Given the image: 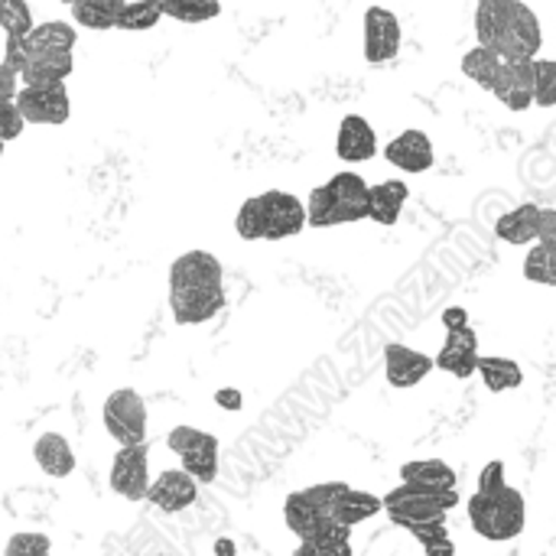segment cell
Returning a JSON list of instances; mask_svg holds the SVG:
<instances>
[{
  "mask_svg": "<svg viewBox=\"0 0 556 556\" xmlns=\"http://www.w3.org/2000/svg\"><path fill=\"white\" fill-rule=\"evenodd\" d=\"M225 309L222 264L208 251H186L169 267V313L179 326H202Z\"/></svg>",
  "mask_w": 556,
  "mask_h": 556,
  "instance_id": "cell-1",
  "label": "cell"
},
{
  "mask_svg": "<svg viewBox=\"0 0 556 556\" xmlns=\"http://www.w3.org/2000/svg\"><path fill=\"white\" fill-rule=\"evenodd\" d=\"M235 228L244 241H283L306 228V205L283 189H270L241 202Z\"/></svg>",
  "mask_w": 556,
  "mask_h": 556,
  "instance_id": "cell-2",
  "label": "cell"
},
{
  "mask_svg": "<svg viewBox=\"0 0 556 556\" xmlns=\"http://www.w3.org/2000/svg\"><path fill=\"white\" fill-rule=\"evenodd\" d=\"M368 218V182L358 173H336L326 186H316L306 202V225L336 228Z\"/></svg>",
  "mask_w": 556,
  "mask_h": 556,
  "instance_id": "cell-3",
  "label": "cell"
},
{
  "mask_svg": "<svg viewBox=\"0 0 556 556\" xmlns=\"http://www.w3.org/2000/svg\"><path fill=\"white\" fill-rule=\"evenodd\" d=\"M525 521H528L525 495L518 489H511V485H505L495 495L476 492L469 498V525L476 528L479 538H485L492 544L515 541L525 531Z\"/></svg>",
  "mask_w": 556,
  "mask_h": 556,
  "instance_id": "cell-4",
  "label": "cell"
},
{
  "mask_svg": "<svg viewBox=\"0 0 556 556\" xmlns=\"http://www.w3.org/2000/svg\"><path fill=\"white\" fill-rule=\"evenodd\" d=\"M456 505H459L456 489H427V485H410V482H401L381 498V511H388V518L404 531L414 525H427V521H446V515Z\"/></svg>",
  "mask_w": 556,
  "mask_h": 556,
  "instance_id": "cell-5",
  "label": "cell"
},
{
  "mask_svg": "<svg viewBox=\"0 0 556 556\" xmlns=\"http://www.w3.org/2000/svg\"><path fill=\"white\" fill-rule=\"evenodd\" d=\"M104 430L117 446H140L147 443V404L134 388L111 391L104 401Z\"/></svg>",
  "mask_w": 556,
  "mask_h": 556,
  "instance_id": "cell-6",
  "label": "cell"
},
{
  "mask_svg": "<svg viewBox=\"0 0 556 556\" xmlns=\"http://www.w3.org/2000/svg\"><path fill=\"white\" fill-rule=\"evenodd\" d=\"M556 231V212L554 208H541V205H518L508 215H502L495 222V235L508 244H547L554 248Z\"/></svg>",
  "mask_w": 556,
  "mask_h": 556,
  "instance_id": "cell-7",
  "label": "cell"
},
{
  "mask_svg": "<svg viewBox=\"0 0 556 556\" xmlns=\"http://www.w3.org/2000/svg\"><path fill=\"white\" fill-rule=\"evenodd\" d=\"M541 42H544V33H541V20L538 13L521 0L511 13V20L505 23L498 42L492 52H498L502 59L515 62V59H538L541 52Z\"/></svg>",
  "mask_w": 556,
  "mask_h": 556,
  "instance_id": "cell-8",
  "label": "cell"
},
{
  "mask_svg": "<svg viewBox=\"0 0 556 556\" xmlns=\"http://www.w3.org/2000/svg\"><path fill=\"white\" fill-rule=\"evenodd\" d=\"M111 492L121 495L124 502H143L150 489V459H147V443L140 446H121L114 463H111Z\"/></svg>",
  "mask_w": 556,
  "mask_h": 556,
  "instance_id": "cell-9",
  "label": "cell"
},
{
  "mask_svg": "<svg viewBox=\"0 0 556 556\" xmlns=\"http://www.w3.org/2000/svg\"><path fill=\"white\" fill-rule=\"evenodd\" d=\"M13 104L23 124H65L72 117V101L65 85L62 88H26L20 85Z\"/></svg>",
  "mask_w": 556,
  "mask_h": 556,
  "instance_id": "cell-10",
  "label": "cell"
},
{
  "mask_svg": "<svg viewBox=\"0 0 556 556\" xmlns=\"http://www.w3.org/2000/svg\"><path fill=\"white\" fill-rule=\"evenodd\" d=\"M404 29L394 10L388 7H368L365 10V59L371 65H384L401 52Z\"/></svg>",
  "mask_w": 556,
  "mask_h": 556,
  "instance_id": "cell-11",
  "label": "cell"
},
{
  "mask_svg": "<svg viewBox=\"0 0 556 556\" xmlns=\"http://www.w3.org/2000/svg\"><path fill=\"white\" fill-rule=\"evenodd\" d=\"M508 111H528L534 104V59H502L498 75L489 88Z\"/></svg>",
  "mask_w": 556,
  "mask_h": 556,
  "instance_id": "cell-12",
  "label": "cell"
},
{
  "mask_svg": "<svg viewBox=\"0 0 556 556\" xmlns=\"http://www.w3.org/2000/svg\"><path fill=\"white\" fill-rule=\"evenodd\" d=\"M195 498H199V482L182 469H166L156 479H150L143 502H150L163 515H179V511L192 508Z\"/></svg>",
  "mask_w": 556,
  "mask_h": 556,
  "instance_id": "cell-13",
  "label": "cell"
},
{
  "mask_svg": "<svg viewBox=\"0 0 556 556\" xmlns=\"http://www.w3.org/2000/svg\"><path fill=\"white\" fill-rule=\"evenodd\" d=\"M476 362H479V336L472 326H459V329H446V342L440 349V355L433 358V368L466 381L476 375Z\"/></svg>",
  "mask_w": 556,
  "mask_h": 556,
  "instance_id": "cell-14",
  "label": "cell"
},
{
  "mask_svg": "<svg viewBox=\"0 0 556 556\" xmlns=\"http://www.w3.org/2000/svg\"><path fill=\"white\" fill-rule=\"evenodd\" d=\"M75 59L62 49H29V59L20 72V81L26 88H62L72 75Z\"/></svg>",
  "mask_w": 556,
  "mask_h": 556,
  "instance_id": "cell-15",
  "label": "cell"
},
{
  "mask_svg": "<svg viewBox=\"0 0 556 556\" xmlns=\"http://www.w3.org/2000/svg\"><path fill=\"white\" fill-rule=\"evenodd\" d=\"M433 371V358L410 349V345H401V342H391L384 349V375H388V384L391 388H417L424 378H430Z\"/></svg>",
  "mask_w": 556,
  "mask_h": 556,
  "instance_id": "cell-16",
  "label": "cell"
},
{
  "mask_svg": "<svg viewBox=\"0 0 556 556\" xmlns=\"http://www.w3.org/2000/svg\"><path fill=\"white\" fill-rule=\"evenodd\" d=\"M336 153L345 163H365L378 153V134L362 114H345L336 137Z\"/></svg>",
  "mask_w": 556,
  "mask_h": 556,
  "instance_id": "cell-17",
  "label": "cell"
},
{
  "mask_svg": "<svg viewBox=\"0 0 556 556\" xmlns=\"http://www.w3.org/2000/svg\"><path fill=\"white\" fill-rule=\"evenodd\" d=\"M384 156L391 166L404 169V173H427L433 166V143L424 130H404L401 137H394L388 147H384Z\"/></svg>",
  "mask_w": 556,
  "mask_h": 556,
  "instance_id": "cell-18",
  "label": "cell"
},
{
  "mask_svg": "<svg viewBox=\"0 0 556 556\" xmlns=\"http://www.w3.org/2000/svg\"><path fill=\"white\" fill-rule=\"evenodd\" d=\"M407 199H410V189L401 179H384L378 186H368V218L391 228V225H397Z\"/></svg>",
  "mask_w": 556,
  "mask_h": 556,
  "instance_id": "cell-19",
  "label": "cell"
},
{
  "mask_svg": "<svg viewBox=\"0 0 556 556\" xmlns=\"http://www.w3.org/2000/svg\"><path fill=\"white\" fill-rule=\"evenodd\" d=\"M33 459L49 479H68L75 472V453L62 433H42L33 443Z\"/></svg>",
  "mask_w": 556,
  "mask_h": 556,
  "instance_id": "cell-20",
  "label": "cell"
},
{
  "mask_svg": "<svg viewBox=\"0 0 556 556\" xmlns=\"http://www.w3.org/2000/svg\"><path fill=\"white\" fill-rule=\"evenodd\" d=\"M179 459H182V472H189L199 485L215 482V476H218V437L202 430V437L186 453H179Z\"/></svg>",
  "mask_w": 556,
  "mask_h": 556,
  "instance_id": "cell-21",
  "label": "cell"
},
{
  "mask_svg": "<svg viewBox=\"0 0 556 556\" xmlns=\"http://www.w3.org/2000/svg\"><path fill=\"white\" fill-rule=\"evenodd\" d=\"M375 515H381V498L371 495V492H358V489H345L339 495V502L332 505V521L342 525V528H355V525H365L371 521Z\"/></svg>",
  "mask_w": 556,
  "mask_h": 556,
  "instance_id": "cell-22",
  "label": "cell"
},
{
  "mask_svg": "<svg viewBox=\"0 0 556 556\" xmlns=\"http://www.w3.org/2000/svg\"><path fill=\"white\" fill-rule=\"evenodd\" d=\"M476 371H479L482 384H485L492 394H505V391H515V388L525 384L521 365L511 362V358H502V355H479Z\"/></svg>",
  "mask_w": 556,
  "mask_h": 556,
  "instance_id": "cell-23",
  "label": "cell"
},
{
  "mask_svg": "<svg viewBox=\"0 0 556 556\" xmlns=\"http://www.w3.org/2000/svg\"><path fill=\"white\" fill-rule=\"evenodd\" d=\"M518 3L521 0H479V7H476V36H479V46L495 49V42H498V36H502L505 23L511 20V13H515Z\"/></svg>",
  "mask_w": 556,
  "mask_h": 556,
  "instance_id": "cell-24",
  "label": "cell"
},
{
  "mask_svg": "<svg viewBox=\"0 0 556 556\" xmlns=\"http://www.w3.org/2000/svg\"><path fill=\"white\" fill-rule=\"evenodd\" d=\"M283 521H287V528L296 534V541H306V538H313V531H316L323 521H332V518H326L303 492H293V495H287V502H283Z\"/></svg>",
  "mask_w": 556,
  "mask_h": 556,
  "instance_id": "cell-25",
  "label": "cell"
},
{
  "mask_svg": "<svg viewBox=\"0 0 556 556\" xmlns=\"http://www.w3.org/2000/svg\"><path fill=\"white\" fill-rule=\"evenodd\" d=\"M401 482L427 489H456V472L443 459H414L401 466Z\"/></svg>",
  "mask_w": 556,
  "mask_h": 556,
  "instance_id": "cell-26",
  "label": "cell"
},
{
  "mask_svg": "<svg viewBox=\"0 0 556 556\" xmlns=\"http://www.w3.org/2000/svg\"><path fill=\"white\" fill-rule=\"evenodd\" d=\"M75 26L72 23H62V20H46V23H36L29 33H26V46L29 49H62V52H72L75 49Z\"/></svg>",
  "mask_w": 556,
  "mask_h": 556,
  "instance_id": "cell-27",
  "label": "cell"
},
{
  "mask_svg": "<svg viewBox=\"0 0 556 556\" xmlns=\"http://www.w3.org/2000/svg\"><path fill=\"white\" fill-rule=\"evenodd\" d=\"M160 20H163L160 0H124L117 16H114V29H127V33L153 29Z\"/></svg>",
  "mask_w": 556,
  "mask_h": 556,
  "instance_id": "cell-28",
  "label": "cell"
},
{
  "mask_svg": "<svg viewBox=\"0 0 556 556\" xmlns=\"http://www.w3.org/2000/svg\"><path fill=\"white\" fill-rule=\"evenodd\" d=\"M498 65H502V55L498 52H492V49H485V46H476V49H469L466 55H463V75L466 78H472L479 88H492V81H495V75H498Z\"/></svg>",
  "mask_w": 556,
  "mask_h": 556,
  "instance_id": "cell-29",
  "label": "cell"
},
{
  "mask_svg": "<svg viewBox=\"0 0 556 556\" xmlns=\"http://www.w3.org/2000/svg\"><path fill=\"white\" fill-rule=\"evenodd\" d=\"M68 7H72V20L88 29H114V16L121 10V3H108V0H72Z\"/></svg>",
  "mask_w": 556,
  "mask_h": 556,
  "instance_id": "cell-30",
  "label": "cell"
},
{
  "mask_svg": "<svg viewBox=\"0 0 556 556\" xmlns=\"http://www.w3.org/2000/svg\"><path fill=\"white\" fill-rule=\"evenodd\" d=\"M407 531L427 551V556H456V541L446 531V521H427V525H414Z\"/></svg>",
  "mask_w": 556,
  "mask_h": 556,
  "instance_id": "cell-31",
  "label": "cell"
},
{
  "mask_svg": "<svg viewBox=\"0 0 556 556\" xmlns=\"http://www.w3.org/2000/svg\"><path fill=\"white\" fill-rule=\"evenodd\" d=\"M163 16H173L179 23H208L222 13L218 0H160Z\"/></svg>",
  "mask_w": 556,
  "mask_h": 556,
  "instance_id": "cell-32",
  "label": "cell"
},
{
  "mask_svg": "<svg viewBox=\"0 0 556 556\" xmlns=\"http://www.w3.org/2000/svg\"><path fill=\"white\" fill-rule=\"evenodd\" d=\"M0 26L7 33V39H26V33L36 26L29 3L26 0H0Z\"/></svg>",
  "mask_w": 556,
  "mask_h": 556,
  "instance_id": "cell-33",
  "label": "cell"
},
{
  "mask_svg": "<svg viewBox=\"0 0 556 556\" xmlns=\"http://www.w3.org/2000/svg\"><path fill=\"white\" fill-rule=\"evenodd\" d=\"M306 541L319 544L329 556H352V528H342L336 521H323Z\"/></svg>",
  "mask_w": 556,
  "mask_h": 556,
  "instance_id": "cell-34",
  "label": "cell"
},
{
  "mask_svg": "<svg viewBox=\"0 0 556 556\" xmlns=\"http://www.w3.org/2000/svg\"><path fill=\"white\" fill-rule=\"evenodd\" d=\"M525 277L541 287H554V248L534 241L525 257Z\"/></svg>",
  "mask_w": 556,
  "mask_h": 556,
  "instance_id": "cell-35",
  "label": "cell"
},
{
  "mask_svg": "<svg viewBox=\"0 0 556 556\" xmlns=\"http://www.w3.org/2000/svg\"><path fill=\"white\" fill-rule=\"evenodd\" d=\"M556 101V62L554 59H534V104L554 108Z\"/></svg>",
  "mask_w": 556,
  "mask_h": 556,
  "instance_id": "cell-36",
  "label": "cell"
},
{
  "mask_svg": "<svg viewBox=\"0 0 556 556\" xmlns=\"http://www.w3.org/2000/svg\"><path fill=\"white\" fill-rule=\"evenodd\" d=\"M3 556H52V541L39 531H20L7 541Z\"/></svg>",
  "mask_w": 556,
  "mask_h": 556,
  "instance_id": "cell-37",
  "label": "cell"
},
{
  "mask_svg": "<svg viewBox=\"0 0 556 556\" xmlns=\"http://www.w3.org/2000/svg\"><path fill=\"white\" fill-rule=\"evenodd\" d=\"M349 485L345 482H319V485H313V489H306L303 495L326 515V518H332V505L339 502V495L345 492Z\"/></svg>",
  "mask_w": 556,
  "mask_h": 556,
  "instance_id": "cell-38",
  "label": "cell"
},
{
  "mask_svg": "<svg viewBox=\"0 0 556 556\" xmlns=\"http://www.w3.org/2000/svg\"><path fill=\"white\" fill-rule=\"evenodd\" d=\"M23 117H20V111H16V104H13V98H0V140L3 143H10V140H16L20 134H23Z\"/></svg>",
  "mask_w": 556,
  "mask_h": 556,
  "instance_id": "cell-39",
  "label": "cell"
},
{
  "mask_svg": "<svg viewBox=\"0 0 556 556\" xmlns=\"http://www.w3.org/2000/svg\"><path fill=\"white\" fill-rule=\"evenodd\" d=\"M505 489V463L502 459H492L485 469H482V476H479V492L482 495H495V492H502Z\"/></svg>",
  "mask_w": 556,
  "mask_h": 556,
  "instance_id": "cell-40",
  "label": "cell"
},
{
  "mask_svg": "<svg viewBox=\"0 0 556 556\" xmlns=\"http://www.w3.org/2000/svg\"><path fill=\"white\" fill-rule=\"evenodd\" d=\"M202 437V430H195V427H176V430H169V437H166V446L179 456V453H186L195 440Z\"/></svg>",
  "mask_w": 556,
  "mask_h": 556,
  "instance_id": "cell-41",
  "label": "cell"
},
{
  "mask_svg": "<svg viewBox=\"0 0 556 556\" xmlns=\"http://www.w3.org/2000/svg\"><path fill=\"white\" fill-rule=\"evenodd\" d=\"M215 404L235 414V410H241V407H244V397H241V391H238V388H222V391H215Z\"/></svg>",
  "mask_w": 556,
  "mask_h": 556,
  "instance_id": "cell-42",
  "label": "cell"
},
{
  "mask_svg": "<svg viewBox=\"0 0 556 556\" xmlns=\"http://www.w3.org/2000/svg\"><path fill=\"white\" fill-rule=\"evenodd\" d=\"M16 88H20L16 72H13V68H7V65L0 62V98H13V94H16Z\"/></svg>",
  "mask_w": 556,
  "mask_h": 556,
  "instance_id": "cell-43",
  "label": "cell"
},
{
  "mask_svg": "<svg viewBox=\"0 0 556 556\" xmlns=\"http://www.w3.org/2000/svg\"><path fill=\"white\" fill-rule=\"evenodd\" d=\"M443 326H446V329L469 326V313H466L463 306H450V309H443Z\"/></svg>",
  "mask_w": 556,
  "mask_h": 556,
  "instance_id": "cell-44",
  "label": "cell"
},
{
  "mask_svg": "<svg viewBox=\"0 0 556 556\" xmlns=\"http://www.w3.org/2000/svg\"><path fill=\"white\" fill-rule=\"evenodd\" d=\"M293 556H329L319 544H313V541H300L296 544V551H293Z\"/></svg>",
  "mask_w": 556,
  "mask_h": 556,
  "instance_id": "cell-45",
  "label": "cell"
},
{
  "mask_svg": "<svg viewBox=\"0 0 556 556\" xmlns=\"http://www.w3.org/2000/svg\"><path fill=\"white\" fill-rule=\"evenodd\" d=\"M238 554V547H235V541H228V538H222V541H215V556H235Z\"/></svg>",
  "mask_w": 556,
  "mask_h": 556,
  "instance_id": "cell-46",
  "label": "cell"
},
{
  "mask_svg": "<svg viewBox=\"0 0 556 556\" xmlns=\"http://www.w3.org/2000/svg\"><path fill=\"white\" fill-rule=\"evenodd\" d=\"M3 147H7V143H3V140H0V156H3Z\"/></svg>",
  "mask_w": 556,
  "mask_h": 556,
  "instance_id": "cell-47",
  "label": "cell"
},
{
  "mask_svg": "<svg viewBox=\"0 0 556 556\" xmlns=\"http://www.w3.org/2000/svg\"><path fill=\"white\" fill-rule=\"evenodd\" d=\"M62 3H72V0H62Z\"/></svg>",
  "mask_w": 556,
  "mask_h": 556,
  "instance_id": "cell-48",
  "label": "cell"
}]
</instances>
